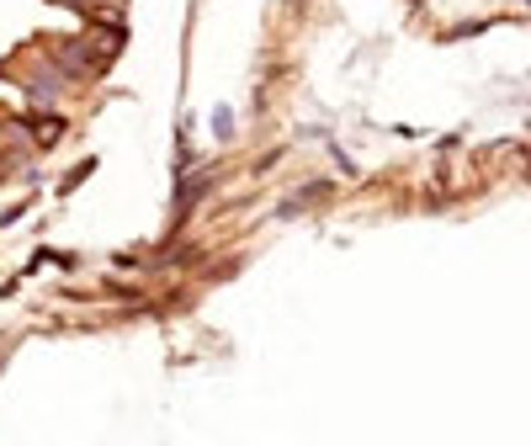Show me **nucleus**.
<instances>
[{
    "label": "nucleus",
    "instance_id": "f257e3e1",
    "mask_svg": "<svg viewBox=\"0 0 531 446\" xmlns=\"http://www.w3.org/2000/svg\"><path fill=\"white\" fill-rule=\"evenodd\" d=\"M22 127H32L37 133V144H54L64 133V117H43V123H32V117H22Z\"/></svg>",
    "mask_w": 531,
    "mask_h": 446
},
{
    "label": "nucleus",
    "instance_id": "f03ea898",
    "mask_svg": "<svg viewBox=\"0 0 531 446\" xmlns=\"http://www.w3.org/2000/svg\"><path fill=\"white\" fill-rule=\"evenodd\" d=\"M219 133H223V138L234 133V112H229V106H219Z\"/></svg>",
    "mask_w": 531,
    "mask_h": 446
},
{
    "label": "nucleus",
    "instance_id": "7ed1b4c3",
    "mask_svg": "<svg viewBox=\"0 0 531 446\" xmlns=\"http://www.w3.org/2000/svg\"><path fill=\"white\" fill-rule=\"evenodd\" d=\"M0 176H11V165H5V149H0Z\"/></svg>",
    "mask_w": 531,
    "mask_h": 446
}]
</instances>
